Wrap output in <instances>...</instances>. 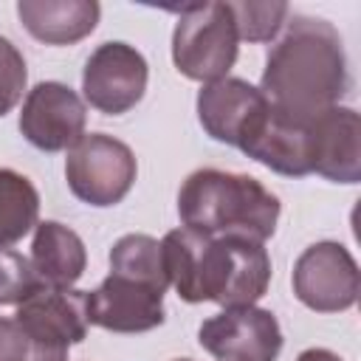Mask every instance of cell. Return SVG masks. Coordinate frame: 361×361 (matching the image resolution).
Segmentation results:
<instances>
[{
	"mask_svg": "<svg viewBox=\"0 0 361 361\" xmlns=\"http://www.w3.org/2000/svg\"><path fill=\"white\" fill-rule=\"evenodd\" d=\"M347 54L341 34L322 17H293L268 51L259 93L265 102L293 121H313L347 93Z\"/></svg>",
	"mask_w": 361,
	"mask_h": 361,
	"instance_id": "obj_1",
	"label": "cell"
},
{
	"mask_svg": "<svg viewBox=\"0 0 361 361\" xmlns=\"http://www.w3.org/2000/svg\"><path fill=\"white\" fill-rule=\"evenodd\" d=\"M166 276L183 302H217L223 307L254 305L271 282V257L248 237H209L172 228L161 240Z\"/></svg>",
	"mask_w": 361,
	"mask_h": 361,
	"instance_id": "obj_2",
	"label": "cell"
},
{
	"mask_svg": "<svg viewBox=\"0 0 361 361\" xmlns=\"http://www.w3.org/2000/svg\"><path fill=\"white\" fill-rule=\"evenodd\" d=\"M178 214L183 228L209 237H248L265 243L276 231L279 200L251 175L197 169L178 192Z\"/></svg>",
	"mask_w": 361,
	"mask_h": 361,
	"instance_id": "obj_3",
	"label": "cell"
},
{
	"mask_svg": "<svg viewBox=\"0 0 361 361\" xmlns=\"http://www.w3.org/2000/svg\"><path fill=\"white\" fill-rule=\"evenodd\" d=\"M237 28L228 3H203L183 8L172 31V62L195 82L226 79L237 62Z\"/></svg>",
	"mask_w": 361,
	"mask_h": 361,
	"instance_id": "obj_4",
	"label": "cell"
},
{
	"mask_svg": "<svg viewBox=\"0 0 361 361\" xmlns=\"http://www.w3.org/2000/svg\"><path fill=\"white\" fill-rule=\"evenodd\" d=\"M135 155L133 149L104 133L82 135L65 161V178L71 192L90 206H116L127 197L135 183Z\"/></svg>",
	"mask_w": 361,
	"mask_h": 361,
	"instance_id": "obj_5",
	"label": "cell"
},
{
	"mask_svg": "<svg viewBox=\"0 0 361 361\" xmlns=\"http://www.w3.org/2000/svg\"><path fill=\"white\" fill-rule=\"evenodd\" d=\"M85 296V290L42 285L17 305V324L45 361H62L65 353L87 336Z\"/></svg>",
	"mask_w": 361,
	"mask_h": 361,
	"instance_id": "obj_6",
	"label": "cell"
},
{
	"mask_svg": "<svg viewBox=\"0 0 361 361\" xmlns=\"http://www.w3.org/2000/svg\"><path fill=\"white\" fill-rule=\"evenodd\" d=\"M296 299L319 313H338L358 299V265L341 243H313L293 265Z\"/></svg>",
	"mask_w": 361,
	"mask_h": 361,
	"instance_id": "obj_7",
	"label": "cell"
},
{
	"mask_svg": "<svg viewBox=\"0 0 361 361\" xmlns=\"http://www.w3.org/2000/svg\"><path fill=\"white\" fill-rule=\"evenodd\" d=\"M197 341L217 361H276L282 350V330L271 310L245 305L226 307L206 319Z\"/></svg>",
	"mask_w": 361,
	"mask_h": 361,
	"instance_id": "obj_8",
	"label": "cell"
},
{
	"mask_svg": "<svg viewBox=\"0 0 361 361\" xmlns=\"http://www.w3.org/2000/svg\"><path fill=\"white\" fill-rule=\"evenodd\" d=\"M147 59L127 42L99 45L82 71V90L90 107L107 116L133 110L147 90Z\"/></svg>",
	"mask_w": 361,
	"mask_h": 361,
	"instance_id": "obj_9",
	"label": "cell"
},
{
	"mask_svg": "<svg viewBox=\"0 0 361 361\" xmlns=\"http://www.w3.org/2000/svg\"><path fill=\"white\" fill-rule=\"evenodd\" d=\"M85 102L62 82H39L20 110V133L42 152L71 149L85 135Z\"/></svg>",
	"mask_w": 361,
	"mask_h": 361,
	"instance_id": "obj_10",
	"label": "cell"
},
{
	"mask_svg": "<svg viewBox=\"0 0 361 361\" xmlns=\"http://www.w3.org/2000/svg\"><path fill=\"white\" fill-rule=\"evenodd\" d=\"M87 324L113 333H147L164 324V290L110 274L85 296Z\"/></svg>",
	"mask_w": 361,
	"mask_h": 361,
	"instance_id": "obj_11",
	"label": "cell"
},
{
	"mask_svg": "<svg viewBox=\"0 0 361 361\" xmlns=\"http://www.w3.org/2000/svg\"><path fill=\"white\" fill-rule=\"evenodd\" d=\"M310 172L336 180L358 183L361 178V118L353 107H330L307 124Z\"/></svg>",
	"mask_w": 361,
	"mask_h": 361,
	"instance_id": "obj_12",
	"label": "cell"
},
{
	"mask_svg": "<svg viewBox=\"0 0 361 361\" xmlns=\"http://www.w3.org/2000/svg\"><path fill=\"white\" fill-rule=\"evenodd\" d=\"M265 107L268 102L259 93V87L248 85L245 79L226 76L203 85L197 93V118L203 130L214 141L231 147H240V141L265 113Z\"/></svg>",
	"mask_w": 361,
	"mask_h": 361,
	"instance_id": "obj_13",
	"label": "cell"
},
{
	"mask_svg": "<svg viewBox=\"0 0 361 361\" xmlns=\"http://www.w3.org/2000/svg\"><path fill=\"white\" fill-rule=\"evenodd\" d=\"M310 124V121H307ZM307 124L285 118L271 104L257 118V124L248 130V135L240 141V149L259 161L262 166L288 175V178H305L310 175V135Z\"/></svg>",
	"mask_w": 361,
	"mask_h": 361,
	"instance_id": "obj_14",
	"label": "cell"
},
{
	"mask_svg": "<svg viewBox=\"0 0 361 361\" xmlns=\"http://www.w3.org/2000/svg\"><path fill=\"white\" fill-rule=\"evenodd\" d=\"M17 14L34 39L45 45H71L96 28L102 6L93 0H20Z\"/></svg>",
	"mask_w": 361,
	"mask_h": 361,
	"instance_id": "obj_15",
	"label": "cell"
},
{
	"mask_svg": "<svg viewBox=\"0 0 361 361\" xmlns=\"http://www.w3.org/2000/svg\"><path fill=\"white\" fill-rule=\"evenodd\" d=\"M85 265H87V251L73 228L56 220L37 223L31 243V268L37 271L42 285L71 288L85 274Z\"/></svg>",
	"mask_w": 361,
	"mask_h": 361,
	"instance_id": "obj_16",
	"label": "cell"
},
{
	"mask_svg": "<svg viewBox=\"0 0 361 361\" xmlns=\"http://www.w3.org/2000/svg\"><path fill=\"white\" fill-rule=\"evenodd\" d=\"M37 214L39 195L34 183L14 169H0V248L23 240L37 226Z\"/></svg>",
	"mask_w": 361,
	"mask_h": 361,
	"instance_id": "obj_17",
	"label": "cell"
},
{
	"mask_svg": "<svg viewBox=\"0 0 361 361\" xmlns=\"http://www.w3.org/2000/svg\"><path fill=\"white\" fill-rule=\"evenodd\" d=\"M110 274L166 290L169 276L164 265L161 243L149 234H124L110 248Z\"/></svg>",
	"mask_w": 361,
	"mask_h": 361,
	"instance_id": "obj_18",
	"label": "cell"
},
{
	"mask_svg": "<svg viewBox=\"0 0 361 361\" xmlns=\"http://www.w3.org/2000/svg\"><path fill=\"white\" fill-rule=\"evenodd\" d=\"M228 11L234 17V28L240 39L248 42H268L279 34L285 17H288V3L271 0V3H228Z\"/></svg>",
	"mask_w": 361,
	"mask_h": 361,
	"instance_id": "obj_19",
	"label": "cell"
},
{
	"mask_svg": "<svg viewBox=\"0 0 361 361\" xmlns=\"http://www.w3.org/2000/svg\"><path fill=\"white\" fill-rule=\"evenodd\" d=\"M37 288H42V282L31 268V259L17 251L0 248V305H20Z\"/></svg>",
	"mask_w": 361,
	"mask_h": 361,
	"instance_id": "obj_20",
	"label": "cell"
},
{
	"mask_svg": "<svg viewBox=\"0 0 361 361\" xmlns=\"http://www.w3.org/2000/svg\"><path fill=\"white\" fill-rule=\"evenodd\" d=\"M25 79H28V71H25L23 54L11 39L0 37V116H6L23 99Z\"/></svg>",
	"mask_w": 361,
	"mask_h": 361,
	"instance_id": "obj_21",
	"label": "cell"
},
{
	"mask_svg": "<svg viewBox=\"0 0 361 361\" xmlns=\"http://www.w3.org/2000/svg\"><path fill=\"white\" fill-rule=\"evenodd\" d=\"M0 361H45L23 333L17 319L0 316Z\"/></svg>",
	"mask_w": 361,
	"mask_h": 361,
	"instance_id": "obj_22",
	"label": "cell"
},
{
	"mask_svg": "<svg viewBox=\"0 0 361 361\" xmlns=\"http://www.w3.org/2000/svg\"><path fill=\"white\" fill-rule=\"evenodd\" d=\"M296 361H341L336 353H330V350H324V347H310V350H305Z\"/></svg>",
	"mask_w": 361,
	"mask_h": 361,
	"instance_id": "obj_23",
	"label": "cell"
},
{
	"mask_svg": "<svg viewBox=\"0 0 361 361\" xmlns=\"http://www.w3.org/2000/svg\"><path fill=\"white\" fill-rule=\"evenodd\" d=\"M178 361H189V358H178Z\"/></svg>",
	"mask_w": 361,
	"mask_h": 361,
	"instance_id": "obj_24",
	"label": "cell"
},
{
	"mask_svg": "<svg viewBox=\"0 0 361 361\" xmlns=\"http://www.w3.org/2000/svg\"><path fill=\"white\" fill-rule=\"evenodd\" d=\"M62 361H65V358H62Z\"/></svg>",
	"mask_w": 361,
	"mask_h": 361,
	"instance_id": "obj_25",
	"label": "cell"
}]
</instances>
